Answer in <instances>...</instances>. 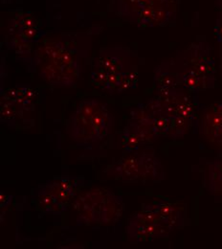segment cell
<instances>
[{"instance_id":"5b68a950","label":"cell","mask_w":222,"mask_h":249,"mask_svg":"<svg viewBox=\"0 0 222 249\" xmlns=\"http://www.w3.org/2000/svg\"><path fill=\"white\" fill-rule=\"evenodd\" d=\"M170 232L148 204H143L141 211L129 218L126 227L127 242L131 245L166 239Z\"/></svg>"},{"instance_id":"9a60e30c","label":"cell","mask_w":222,"mask_h":249,"mask_svg":"<svg viewBox=\"0 0 222 249\" xmlns=\"http://www.w3.org/2000/svg\"><path fill=\"white\" fill-rule=\"evenodd\" d=\"M205 186L209 192L222 198V160L208 162V174Z\"/></svg>"},{"instance_id":"7a4b0ae2","label":"cell","mask_w":222,"mask_h":249,"mask_svg":"<svg viewBox=\"0 0 222 249\" xmlns=\"http://www.w3.org/2000/svg\"><path fill=\"white\" fill-rule=\"evenodd\" d=\"M125 208L123 197L107 188H94L80 193L73 201L79 226L113 224L123 216Z\"/></svg>"},{"instance_id":"e0dca14e","label":"cell","mask_w":222,"mask_h":249,"mask_svg":"<svg viewBox=\"0 0 222 249\" xmlns=\"http://www.w3.org/2000/svg\"><path fill=\"white\" fill-rule=\"evenodd\" d=\"M22 113L23 112L15 102L3 96L1 97V107H0L1 122H4L6 124L14 123L16 118L18 117L19 115H22Z\"/></svg>"},{"instance_id":"4fadbf2b","label":"cell","mask_w":222,"mask_h":249,"mask_svg":"<svg viewBox=\"0 0 222 249\" xmlns=\"http://www.w3.org/2000/svg\"><path fill=\"white\" fill-rule=\"evenodd\" d=\"M2 96L15 102L22 112L33 111L35 108L34 90L27 85H20L9 89Z\"/></svg>"},{"instance_id":"7402d4cb","label":"cell","mask_w":222,"mask_h":249,"mask_svg":"<svg viewBox=\"0 0 222 249\" xmlns=\"http://www.w3.org/2000/svg\"><path fill=\"white\" fill-rule=\"evenodd\" d=\"M214 107H216V109H217L221 114H222V102H221V103H218V104H217V105H215Z\"/></svg>"},{"instance_id":"2e32d148","label":"cell","mask_w":222,"mask_h":249,"mask_svg":"<svg viewBox=\"0 0 222 249\" xmlns=\"http://www.w3.org/2000/svg\"><path fill=\"white\" fill-rule=\"evenodd\" d=\"M138 85V73L136 67L121 73L118 82L116 83L112 93H124L134 89Z\"/></svg>"},{"instance_id":"7c38bea8","label":"cell","mask_w":222,"mask_h":249,"mask_svg":"<svg viewBox=\"0 0 222 249\" xmlns=\"http://www.w3.org/2000/svg\"><path fill=\"white\" fill-rule=\"evenodd\" d=\"M154 84L157 93L178 87L177 72L173 62H163L154 70Z\"/></svg>"},{"instance_id":"277c9868","label":"cell","mask_w":222,"mask_h":249,"mask_svg":"<svg viewBox=\"0 0 222 249\" xmlns=\"http://www.w3.org/2000/svg\"><path fill=\"white\" fill-rule=\"evenodd\" d=\"M85 186L84 177H55L36 188V205L44 215L60 216Z\"/></svg>"},{"instance_id":"30bf717a","label":"cell","mask_w":222,"mask_h":249,"mask_svg":"<svg viewBox=\"0 0 222 249\" xmlns=\"http://www.w3.org/2000/svg\"><path fill=\"white\" fill-rule=\"evenodd\" d=\"M167 0H112V10L124 21L133 24L143 12Z\"/></svg>"},{"instance_id":"44dd1931","label":"cell","mask_w":222,"mask_h":249,"mask_svg":"<svg viewBox=\"0 0 222 249\" xmlns=\"http://www.w3.org/2000/svg\"><path fill=\"white\" fill-rule=\"evenodd\" d=\"M12 198H13L12 196L6 195L3 191H1V193H0V205H1V208L6 207L7 205H9L12 202Z\"/></svg>"},{"instance_id":"6da1fadb","label":"cell","mask_w":222,"mask_h":249,"mask_svg":"<svg viewBox=\"0 0 222 249\" xmlns=\"http://www.w3.org/2000/svg\"><path fill=\"white\" fill-rule=\"evenodd\" d=\"M113 124V116L103 103L84 99L68 120L67 132L76 143L89 146L106 139Z\"/></svg>"},{"instance_id":"ffe728a7","label":"cell","mask_w":222,"mask_h":249,"mask_svg":"<svg viewBox=\"0 0 222 249\" xmlns=\"http://www.w3.org/2000/svg\"><path fill=\"white\" fill-rule=\"evenodd\" d=\"M11 35H16L20 38L29 41V42H35L42 38L45 36V32L43 31L39 26L35 27H27V28H17L13 30H9Z\"/></svg>"},{"instance_id":"603a6c76","label":"cell","mask_w":222,"mask_h":249,"mask_svg":"<svg viewBox=\"0 0 222 249\" xmlns=\"http://www.w3.org/2000/svg\"><path fill=\"white\" fill-rule=\"evenodd\" d=\"M221 60H222V62H221V67H222V53H221Z\"/></svg>"},{"instance_id":"ba28073f","label":"cell","mask_w":222,"mask_h":249,"mask_svg":"<svg viewBox=\"0 0 222 249\" xmlns=\"http://www.w3.org/2000/svg\"><path fill=\"white\" fill-rule=\"evenodd\" d=\"M156 136L152 130L136 121L129 119L127 125L120 133V148L127 154L136 153L141 147L151 144L156 140Z\"/></svg>"},{"instance_id":"9c48e42d","label":"cell","mask_w":222,"mask_h":249,"mask_svg":"<svg viewBox=\"0 0 222 249\" xmlns=\"http://www.w3.org/2000/svg\"><path fill=\"white\" fill-rule=\"evenodd\" d=\"M148 205L156 213L161 223L170 231L185 226L187 220L185 205L182 206L165 199Z\"/></svg>"},{"instance_id":"8992f818","label":"cell","mask_w":222,"mask_h":249,"mask_svg":"<svg viewBox=\"0 0 222 249\" xmlns=\"http://www.w3.org/2000/svg\"><path fill=\"white\" fill-rule=\"evenodd\" d=\"M175 65L206 77H215L216 62L212 56V47L205 41L192 43L186 50L177 54Z\"/></svg>"},{"instance_id":"ac0fdd59","label":"cell","mask_w":222,"mask_h":249,"mask_svg":"<svg viewBox=\"0 0 222 249\" xmlns=\"http://www.w3.org/2000/svg\"><path fill=\"white\" fill-rule=\"evenodd\" d=\"M32 43L26 41L16 35H11L10 37L6 39V44L8 48L12 49L17 55H19L21 59L29 58L32 53Z\"/></svg>"},{"instance_id":"8fae6325","label":"cell","mask_w":222,"mask_h":249,"mask_svg":"<svg viewBox=\"0 0 222 249\" xmlns=\"http://www.w3.org/2000/svg\"><path fill=\"white\" fill-rule=\"evenodd\" d=\"M174 66L177 72V81L179 88L188 89L192 92H199L201 90H205L215 87L216 76L206 77L199 75L191 70L178 68L175 63Z\"/></svg>"},{"instance_id":"d6986e66","label":"cell","mask_w":222,"mask_h":249,"mask_svg":"<svg viewBox=\"0 0 222 249\" xmlns=\"http://www.w3.org/2000/svg\"><path fill=\"white\" fill-rule=\"evenodd\" d=\"M35 26H38V23L34 16L29 12L19 10L15 14V17L10 21L9 30H13L17 28L35 27Z\"/></svg>"},{"instance_id":"5bb4252c","label":"cell","mask_w":222,"mask_h":249,"mask_svg":"<svg viewBox=\"0 0 222 249\" xmlns=\"http://www.w3.org/2000/svg\"><path fill=\"white\" fill-rule=\"evenodd\" d=\"M204 134L211 138L213 142L222 147V114L215 107L208 108L203 116Z\"/></svg>"},{"instance_id":"52a82bcc","label":"cell","mask_w":222,"mask_h":249,"mask_svg":"<svg viewBox=\"0 0 222 249\" xmlns=\"http://www.w3.org/2000/svg\"><path fill=\"white\" fill-rule=\"evenodd\" d=\"M132 53L127 47L113 46L100 49L94 66L111 74H119L134 68Z\"/></svg>"},{"instance_id":"3957f363","label":"cell","mask_w":222,"mask_h":249,"mask_svg":"<svg viewBox=\"0 0 222 249\" xmlns=\"http://www.w3.org/2000/svg\"><path fill=\"white\" fill-rule=\"evenodd\" d=\"M103 173L124 183L160 182L165 179L164 167L154 154H129L107 166Z\"/></svg>"}]
</instances>
